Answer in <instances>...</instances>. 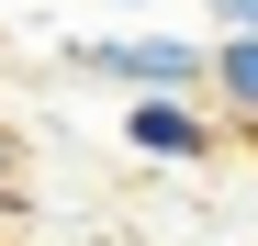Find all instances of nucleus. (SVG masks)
Wrapping results in <instances>:
<instances>
[{
    "label": "nucleus",
    "instance_id": "f257e3e1",
    "mask_svg": "<svg viewBox=\"0 0 258 246\" xmlns=\"http://www.w3.org/2000/svg\"><path fill=\"white\" fill-rule=\"evenodd\" d=\"M79 78H101V90H202L213 78V45L202 34H157V23H123V34H90V45H68Z\"/></svg>",
    "mask_w": 258,
    "mask_h": 246
},
{
    "label": "nucleus",
    "instance_id": "f03ea898",
    "mask_svg": "<svg viewBox=\"0 0 258 246\" xmlns=\"http://www.w3.org/2000/svg\"><path fill=\"white\" fill-rule=\"evenodd\" d=\"M123 146L157 157V168H202V157H213V112L191 90H135V101H123Z\"/></svg>",
    "mask_w": 258,
    "mask_h": 246
},
{
    "label": "nucleus",
    "instance_id": "7ed1b4c3",
    "mask_svg": "<svg viewBox=\"0 0 258 246\" xmlns=\"http://www.w3.org/2000/svg\"><path fill=\"white\" fill-rule=\"evenodd\" d=\"M213 112L258 123V23H225V34H213Z\"/></svg>",
    "mask_w": 258,
    "mask_h": 246
},
{
    "label": "nucleus",
    "instance_id": "20e7f679",
    "mask_svg": "<svg viewBox=\"0 0 258 246\" xmlns=\"http://www.w3.org/2000/svg\"><path fill=\"white\" fill-rule=\"evenodd\" d=\"M202 12H213V34H225V23H258V0H202Z\"/></svg>",
    "mask_w": 258,
    "mask_h": 246
},
{
    "label": "nucleus",
    "instance_id": "39448f33",
    "mask_svg": "<svg viewBox=\"0 0 258 246\" xmlns=\"http://www.w3.org/2000/svg\"><path fill=\"white\" fill-rule=\"evenodd\" d=\"M0 179H12V146H0Z\"/></svg>",
    "mask_w": 258,
    "mask_h": 246
},
{
    "label": "nucleus",
    "instance_id": "423d86ee",
    "mask_svg": "<svg viewBox=\"0 0 258 246\" xmlns=\"http://www.w3.org/2000/svg\"><path fill=\"white\" fill-rule=\"evenodd\" d=\"M112 12H146V0H112Z\"/></svg>",
    "mask_w": 258,
    "mask_h": 246
}]
</instances>
